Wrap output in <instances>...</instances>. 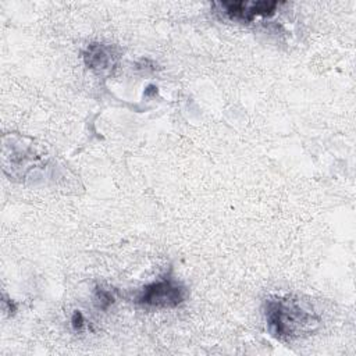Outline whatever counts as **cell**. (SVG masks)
I'll return each mask as SVG.
<instances>
[{
  "mask_svg": "<svg viewBox=\"0 0 356 356\" xmlns=\"http://www.w3.org/2000/svg\"><path fill=\"white\" fill-rule=\"evenodd\" d=\"M266 320L268 331L281 341H292L303 334L312 332L318 317L305 310L298 300L289 298H274L266 302Z\"/></svg>",
  "mask_w": 356,
  "mask_h": 356,
  "instance_id": "cell-1",
  "label": "cell"
},
{
  "mask_svg": "<svg viewBox=\"0 0 356 356\" xmlns=\"http://www.w3.org/2000/svg\"><path fill=\"white\" fill-rule=\"evenodd\" d=\"M186 289L172 277H164L147 284L136 296V303L146 307L170 309L185 300Z\"/></svg>",
  "mask_w": 356,
  "mask_h": 356,
  "instance_id": "cell-2",
  "label": "cell"
},
{
  "mask_svg": "<svg viewBox=\"0 0 356 356\" xmlns=\"http://www.w3.org/2000/svg\"><path fill=\"white\" fill-rule=\"evenodd\" d=\"M220 6L224 14L231 19L252 21L257 15L274 14L278 3L277 1H221Z\"/></svg>",
  "mask_w": 356,
  "mask_h": 356,
  "instance_id": "cell-3",
  "label": "cell"
},
{
  "mask_svg": "<svg viewBox=\"0 0 356 356\" xmlns=\"http://www.w3.org/2000/svg\"><path fill=\"white\" fill-rule=\"evenodd\" d=\"M83 57H85L86 65L93 70L106 68L110 63V54H108L107 49L99 43L89 44Z\"/></svg>",
  "mask_w": 356,
  "mask_h": 356,
  "instance_id": "cell-4",
  "label": "cell"
},
{
  "mask_svg": "<svg viewBox=\"0 0 356 356\" xmlns=\"http://www.w3.org/2000/svg\"><path fill=\"white\" fill-rule=\"evenodd\" d=\"M95 293H96V300H97V303L102 309H107L114 302V298H113L111 292L107 291V289L96 288Z\"/></svg>",
  "mask_w": 356,
  "mask_h": 356,
  "instance_id": "cell-5",
  "label": "cell"
},
{
  "mask_svg": "<svg viewBox=\"0 0 356 356\" xmlns=\"http://www.w3.org/2000/svg\"><path fill=\"white\" fill-rule=\"evenodd\" d=\"M71 323H72V327H74L75 331H81V330L83 328L85 320H83V316H82V313H81L79 310L74 312L72 318H71Z\"/></svg>",
  "mask_w": 356,
  "mask_h": 356,
  "instance_id": "cell-6",
  "label": "cell"
}]
</instances>
